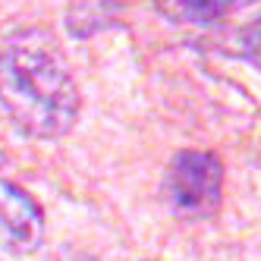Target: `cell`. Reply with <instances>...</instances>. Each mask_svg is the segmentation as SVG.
<instances>
[{
	"label": "cell",
	"mask_w": 261,
	"mask_h": 261,
	"mask_svg": "<svg viewBox=\"0 0 261 261\" xmlns=\"http://www.w3.org/2000/svg\"><path fill=\"white\" fill-rule=\"evenodd\" d=\"M0 107L32 139H60L76 126L79 85L44 29L0 35Z\"/></svg>",
	"instance_id": "obj_1"
},
{
	"label": "cell",
	"mask_w": 261,
	"mask_h": 261,
	"mask_svg": "<svg viewBox=\"0 0 261 261\" xmlns=\"http://www.w3.org/2000/svg\"><path fill=\"white\" fill-rule=\"evenodd\" d=\"M167 201L179 217H208L223 195V164L214 151L186 148L167 164Z\"/></svg>",
	"instance_id": "obj_2"
},
{
	"label": "cell",
	"mask_w": 261,
	"mask_h": 261,
	"mask_svg": "<svg viewBox=\"0 0 261 261\" xmlns=\"http://www.w3.org/2000/svg\"><path fill=\"white\" fill-rule=\"evenodd\" d=\"M0 230L13 252H35L44 239V211L25 189L0 176Z\"/></svg>",
	"instance_id": "obj_3"
},
{
	"label": "cell",
	"mask_w": 261,
	"mask_h": 261,
	"mask_svg": "<svg viewBox=\"0 0 261 261\" xmlns=\"http://www.w3.org/2000/svg\"><path fill=\"white\" fill-rule=\"evenodd\" d=\"M179 4L195 22H214V19H220V16L227 13V7L233 0H179Z\"/></svg>",
	"instance_id": "obj_4"
},
{
	"label": "cell",
	"mask_w": 261,
	"mask_h": 261,
	"mask_svg": "<svg viewBox=\"0 0 261 261\" xmlns=\"http://www.w3.org/2000/svg\"><path fill=\"white\" fill-rule=\"evenodd\" d=\"M242 54L261 69V19L252 22L246 32H242Z\"/></svg>",
	"instance_id": "obj_5"
}]
</instances>
